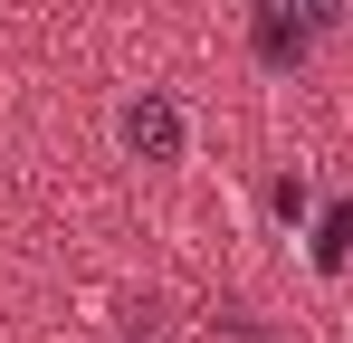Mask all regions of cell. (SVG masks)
<instances>
[{
	"label": "cell",
	"instance_id": "cell-3",
	"mask_svg": "<svg viewBox=\"0 0 353 343\" xmlns=\"http://www.w3.org/2000/svg\"><path fill=\"white\" fill-rule=\"evenodd\" d=\"M315 267H325V277H344V267H353V191L315 220Z\"/></svg>",
	"mask_w": 353,
	"mask_h": 343
},
{
	"label": "cell",
	"instance_id": "cell-2",
	"mask_svg": "<svg viewBox=\"0 0 353 343\" xmlns=\"http://www.w3.org/2000/svg\"><path fill=\"white\" fill-rule=\"evenodd\" d=\"M258 57H268V67H296V57H305V19H296V0L258 10Z\"/></svg>",
	"mask_w": 353,
	"mask_h": 343
},
{
	"label": "cell",
	"instance_id": "cell-4",
	"mask_svg": "<svg viewBox=\"0 0 353 343\" xmlns=\"http://www.w3.org/2000/svg\"><path fill=\"white\" fill-rule=\"evenodd\" d=\"M268 200H277V220H305V200H315V191H305V181H296V172H287V181H277Z\"/></svg>",
	"mask_w": 353,
	"mask_h": 343
},
{
	"label": "cell",
	"instance_id": "cell-1",
	"mask_svg": "<svg viewBox=\"0 0 353 343\" xmlns=\"http://www.w3.org/2000/svg\"><path fill=\"white\" fill-rule=\"evenodd\" d=\"M115 153L124 163H153V172H172L181 153H191V114H181L172 86H134L115 105Z\"/></svg>",
	"mask_w": 353,
	"mask_h": 343
}]
</instances>
